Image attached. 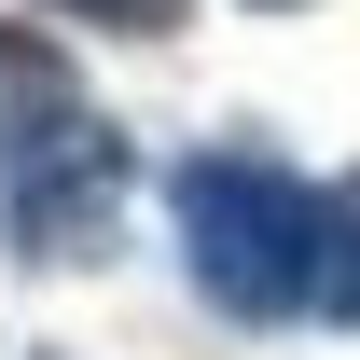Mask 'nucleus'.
Here are the masks:
<instances>
[{
	"label": "nucleus",
	"instance_id": "f257e3e1",
	"mask_svg": "<svg viewBox=\"0 0 360 360\" xmlns=\"http://www.w3.org/2000/svg\"><path fill=\"white\" fill-rule=\"evenodd\" d=\"M180 208V264H194V291L222 319H319V194L291 167H264V153H194V167L167 180Z\"/></svg>",
	"mask_w": 360,
	"mask_h": 360
},
{
	"label": "nucleus",
	"instance_id": "f03ea898",
	"mask_svg": "<svg viewBox=\"0 0 360 360\" xmlns=\"http://www.w3.org/2000/svg\"><path fill=\"white\" fill-rule=\"evenodd\" d=\"M14 250H42V264H84L111 250L125 222V125H97V111H56L42 139H14Z\"/></svg>",
	"mask_w": 360,
	"mask_h": 360
},
{
	"label": "nucleus",
	"instance_id": "7ed1b4c3",
	"mask_svg": "<svg viewBox=\"0 0 360 360\" xmlns=\"http://www.w3.org/2000/svg\"><path fill=\"white\" fill-rule=\"evenodd\" d=\"M56 111H84V84H70V56H56L42 28H0V153H14V139H42Z\"/></svg>",
	"mask_w": 360,
	"mask_h": 360
},
{
	"label": "nucleus",
	"instance_id": "20e7f679",
	"mask_svg": "<svg viewBox=\"0 0 360 360\" xmlns=\"http://www.w3.org/2000/svg\"><path fill=\"white\" fill-rule=\"evenodd\" d=\"M319 222H333L319 236V319H360V180L319 194Z\"/></svg>",
	"mask_w": 360,
	"mask_h": 360
},
{
	"label": "nucleus",
	"instance_id": "39448f33",
	"mask_svg": "<svg viewBox=\"0 0 360 360\" xmlns=\"http://www.w3.org/2000/svg\"><path fill=\"white\" fill-rule=\"evenodd\" d=\"M42 14H84V28H125V42H153V28H180V0H42Z\"/></svg>",
	"mask_w": 360,
	"mask_h": 360
}]
</instances>
